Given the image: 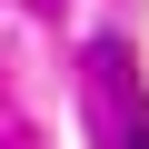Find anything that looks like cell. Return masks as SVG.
Returning a JSON list of instances; mask_svg holds the SVG:
<instances>
[{
  "instance_id": "6da1fadb",
  "label": "cell",
  "mask_w": 149,
  "mask_h": 149,
  "mask_svg": "<svg viewBox=\"0 0 149 149\" xmlns=\"http://www.w3.org/2000/svg\"><path fill=\"white\" fill-rule=\"evenodd\" d=\"M100 139H109V149H149V119L129 109V119H119V129H100Z\"/></svg>"
}]
</instances>
